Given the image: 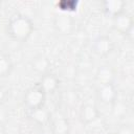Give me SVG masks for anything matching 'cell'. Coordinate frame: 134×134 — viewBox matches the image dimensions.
<instances>
[{"label": "cell", "instance_id": "6da1fadb", "mask_svg": "<svg viewBox=\"0 0 134 134\" xmlns=\"http://www.w3.org/2000/svg\"><path fill=\"white\" fill-rule=\"evenodd\" d=\"M34 30V23L30 18L23 14L16 13L7 23L6 32L9 38L16 42H26Z\"/></svg>", "mask_w": 134, "mask_h": 134}, {"label": "cell", "instance_id": "7a4b0ae2", "mask_svg": "<svg viewBox=\"0 0 134 134\" xmlns=\"http://www.w3.org/2000/svg\"><path fill=\"white\" fill-rule=\"evenodd\" d=\"M45 99H46V93L43 91V89L39 86L38 83L35 86L27 89L23 96L24 105L30 111L41 108V107H44Z\"/></svg>", "mask_w": 134, "mask_h": 134}, {"label": "cell", "instance_id": "3957f363", "mask_svg": "<svg viewBox=\"0 0 134 134\" xmlns=\"http://www.w3.org/2000/svg\"><path fill=\"white\" fill-rule=\"evenodd\" d=\"M96 96L97 99L105 105H114L117 99V90L113 83L98 85V88L96 89Z\"/></svg>", "mask_w": 134, "mask_h": 134}, {"label": "cell", "instance_id": "277c9868", "mask_svg": "<svg viewBox=\"0 0 134 134\" xmlns=\"http://www.w3.org/2000/svg\"><path fill=\"white\" fill-rule=\"evenodd\" d=\"M113 28L125 36H128L133 30V18L126 13L113 18Z\"/></svg>", "mask_w": 134, "mask_h": 134}, {"label": "cell", "instance_id": "5b68a950", "mask_svg": "<svg viewBox=\"0 0 134 134\" xmlns=\"http://www.w3.org/2000/svg\"><path fill=\"white\" fill-rule=\"evenodd\" d=\"M53 26L62 35H69L74 27V21L69 14H61L54 18Z\"/></svg>", "mask_w": 134, "mask_h": 134}, {"label": "cell", "instance_id": "8992f818", "mask_svg": "<svg viewBox=\"0 0 134 134\" xmlns=\"http://www.w3.org/2000/svg\"><path fill=\"white\" fill-rule=\"evenodd\" d=\"M113 47H114L113 42L108 36L98 37L92 45L93 51L99 57H105L111 53V51L113 50Z\"/></svg>", "mask_w": 134, "mask_h": 134}, {"label": "cell", "instance_id": "52a82bcc", "mask_svg": "<svg viewBox=\"0 0 134 134\" xmlns=\"http://www.w3.org/2000/svg\"><path fill=\"white\" fill-rule=\"evenodd\" d=\"M38 84L43 89V91L46 93V95L49 93L52 94L59 88V79L54 74L47 72L41 76Z\"/></svg>", "mask_w": 134, "mask_h": 134}, {"label": "cell", "instance_id": "ba28073f", "mask_svg": "<svg viewBox=\"0 0 134 134\" xmlns=\"http://www.w3.org/2000/svg\"><path fill=\"white\" fill-rule=\"evenodd\" d=\"M103 6L106 15L115 18L125 13L126 2L124 0H106L103 2Z\"/></svg>", "mask_w": 134, "mask_h": 134}, {"label": "cell", "instance_id": "9c48e42d", "mask_svg": "<svg viewBox=\"0 0 134 134\" xmlns=\"http://www.w3.org/2000/svg\"><path fill=\"white\" fill-rule=\"evenodd\" d=\"M98 114H99V112H98L97 108L92 104L84 105L80 111V117H81L82 121L85 124H90V122L94 121L98 117Z\"/></svg>", "mask_w": 134, "mask_h": 134}, {"label": "cell", "instance_id": "30bf717a", "mask_svg": "<svg viewBox=\"0 0 134 134\" xmlns=\"http://www.w3.org/2000/svg\"><path fill=\"white\" fill-rule=\"evenodd\" d=\"M114 70L112 67L105 65L102 66L97 69L96 71V81L99 85H105V84H112L114 81Z\"/></svg>", "mask_w": 134, "mask_h": 134}, {"label": "cell", "instance_id": "8fae6325", "mask_svg": "<svg viewBox=\"0 0 134 134\" xmlns=\"http://www.w3.org/2000/svg\"><path fill=\"white\" fill-rule=\"evenodd\" d=\"M14 69V63L6 53H0V77L8 76Z\"/></svg>", "mask_w": 134, "mask_h": 134}, {"label": "cell", "instance_id": "7c38bea8", "mask_svg": "<svg viewBox=\"0 0 134 134\" xmlns=\"http://www.w3.org/2000/svg\"><path fill=\"white\" fill-rule=\"evenodd\" d=\"M31 65H32V68H34L37 72L42 73V75H43V74L47 73L48 67L50 66V62L48 61L47 58L40 55V57H37V58L32 61Z\"/></svg>", "mask_w": 134, "mask_h": 134}, {"label": "cell", "instance_id": "4fadbf2b", "mask_svg": "<svg viewBox=\"0 0 134 134\" xmlns=\"http://www.w3.org/2000/svg\"><path fill=\"white\" fill-rule=\"evenodd\" d=\"M30 117L32 118V120H35L37 124H45L48 118H49V113L47 112V110L44 107L35 109L30 111Z\"/></svg>", "mask_w": 134, "mask_h": 134}, {"label": "cell", "instance_id": "5bb4252c", "mask_svg": "<svg viewBox=\"0 0 134 134\" xmlns=\"http://www.w3.org/2000/svg\"><path fill=\"white\" fill-rule=\"evenodd\" d=\"M53 129L57 134H65L68 130V124L64 118L57 119L53 124Z\"/></svg>", "mask_w": 134, "mask_h": 134}, {"label": "cell", "instance_id": "9a60e30c", "mask_svg": "<svg viewBox=\"0 0 134 134\" xmlns=\"http://www.w3.org/2000/svg\"><path fill=\"white\" fill-rule=\"evenodd\" d=\"M6 97H7V91H6V89L3 86L0 85V106L5 102Z\"/></svg>", "mask_w": 134, "mask_h": 134}, {"label": "cell", "instance_id": "2e32d148", "mask_svg": "<svg viewBox=\"0 0 134 134\" xmlns=\"http://www.w3.org/2000/svg\"><path fill=\"white\" fill-rule=\"evenodd\" d=\"M116 134H132V129L129 126H122L121 128H119Z\"/></svg>", "mask_w": 134, "mask_h": 134}, {"label": "cell", "instance_id": "e0dca14e", "mask_svg": "<svg viewBox=\"0 0 134 134\" xmlns=\"http://www.w3.org/2000/svg\"><path fill=\"white\" fill-rule=\"evenodd\" d=\"M4 131H5V127H4V124L0 120V134H4Z\"/></svg>", "mask_w": 134, "mask_h": 134}]
</instances>
